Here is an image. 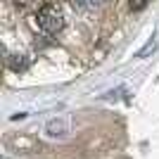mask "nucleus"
<instances>
[{
  "mask_svg": "<svg viewBox=\"0 0 159 159\" xmlns=\"http://www.w3.org/2000/svg\"><path fill=\"white\" fill-rule=\"evenodd\" d=\"M147 0H128V7H131L133 12H140V10H145Z\"/></svg>",
  "mask_w": 159,
  "mask_h": 159,
  "instance_id": "obj_6",
  "label": "nucleus"
},
{
  "mask_svg": "<svg viewBox=\"0 0 159 159\" xmlns=\"http://www.w3.org/2000/svg\"><path fill=\"white\" fill-rule=\"evenodd\" d=\"M69 133H71V119L66 114H60L45 124V135L50 140H64Z\"/></svg>",
  "mask_w": 159,
  "mask_h": 159,
  "instance_id": "obj_2",
  "label": "nucleus"
},
{
  "mask_svg": "<svg viewBox=\"0 0 159 159\" xmlns=\"http://www.w3.org/2000/svg\"><path fill=\"white\" fill-rule=\"evenodd\" d=\"M36 24H38V29L43 33L52 36V33H57L64 26V14H62V10L57 5H43L38 10V14H36Z\"/></svg>",
  "mask_w": 159,
  "mask_h": 159,
  "instance_id": "obj_1",
  "label": "nucleus"
},
{
  "mask_svg": "<svg viewBox=\"0 0 159 159\" xmlns=\"http://www.w3.org/2000/svg\"><path fill=\"white\" fill-rule=\"evenodd\" d=\"M154 50H157V40H147V43H145V48H143V50H140V52L138 55H135V57H138V60H145V57H147V55H150V52H154Z\"/></svg>",
  "mask_w": 159,
  "mask_h": 159,
  "instance_id": "obj_5",
  "label": "nucleus"
},
{
  "mask_svg": "<svg viewBox=\"0 0 159 159\" xmlns=\"http://www.w3.org/2000/svg\"><path fill=\"white\" fill-rule=\"evenodd\" d=\"M7 66H10L12 71H24L29 66V62H26L24 55H7Z\"/></svg>",
  "mask_w": 159,
  "mask_h": 159,
  "instance_id": "obj_3",
  "label": "nucleus"
},
{
  "mask_svg": "<svg viewBox=\"0 0 159 159\" xmlns=\"http://www.w3.org/2000/svg\"><path fill=\"white\" fill-rule=\"evenodd\" d=\"M105 2V0H74V7L76 10H95Z\"/></svg>",
  "mask_w": 159,
  "mask_h": 159,
  "instance_id": "obj_4",
  "label": "nucleus"
},
{
  "mask_svg": "<svg viewBox=\"0 0 159 159\" xmlns=\"http://www.w3.org/2000/svg\"><path fill=\"white\" fill-rule=\"evenodd\" d=\"M36 0H14V5H19V7H29V5H33Z\"/></svg>",
  "mask_w": 159,
  "mask_h": 159,
  "instance_id": "obj_7",
  "label": "nucleus"
}]
</instances>
